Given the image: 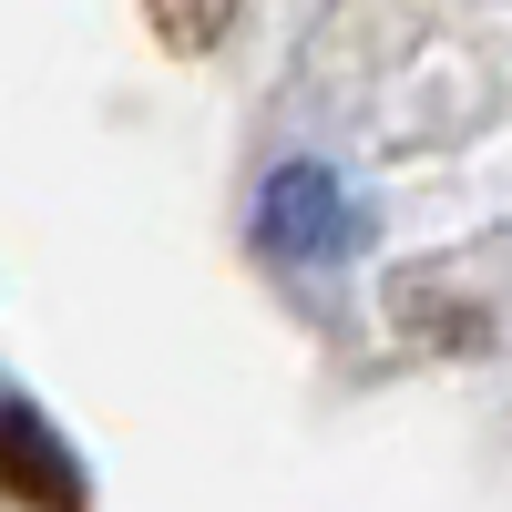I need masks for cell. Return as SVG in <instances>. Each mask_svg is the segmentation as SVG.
Segmentation results:
<instances>
[{
    "label": "cell",
    "mask_w": 512,
    "mask_h": 512,
    "mask_svg": "<svg viewBox=\"0 0 512 512\" xmlns=\"http://www.w3.org/2000/svg\"><path fill=\"white\" fill-rule=\"evenodd\" d=\"M0 492H11L21 512H82V472H72V451L41 431L31 410L0 400Z\"/></svg>",
    "instance_id": "cell-1"
},
{
    "label": "cell",
    "mask_w": 512,
    "mask_h": 512,
    "mask_svg": "<svg viewBox=\"0 0 512 512\" xmlns=\"http://www.w3.org/2000/svg\"><path fill=\"white\" fill-rule=\"evenodd\" d=\"M226 11H236V0H154V31L175 41V52H205V41L226 31Z\"/></svg>",
    "instance_id": "cell-2"
}]
</instances>
